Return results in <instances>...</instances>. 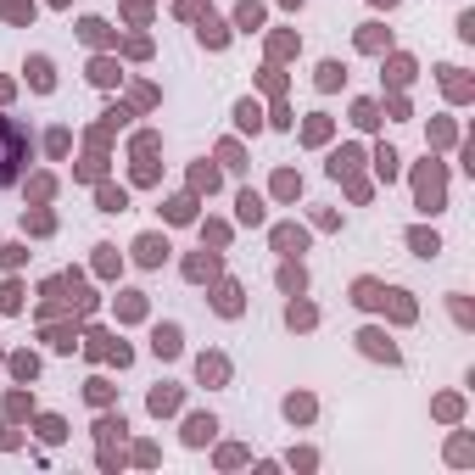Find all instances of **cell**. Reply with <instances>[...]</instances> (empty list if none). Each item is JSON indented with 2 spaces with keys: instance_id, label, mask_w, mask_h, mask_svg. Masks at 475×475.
Masks as SVG:
<instances>
[{
  "instance_id": "2e32d148",
  "label": "cell",
  "mask_w": 475,
  "mask_h": 475,
  "mask_svg": "<svg viewBox=\"0 0 475 475\" xmlns=\"http://www.w3.org/2000/svg\"><path fill=\"white\" fill-rule=\"evenodd\" d=\"M274 246H280V252H302V230L280 224V230H274Z\"/></svg>"
},
{
  "instance_id": "484cf974",
  "label": "cell",
  "mask_w": 475,
  "mask_h": 475,
  "mask_svg": "<svg viewBox=\"0 0 475 475\" xmlns=\"http://www.w3.org/2000/svg\"><path fill=\"white\" fill-rule=\"evenodd\" d=\"M101 207H107V212H123V207H129V196H123V190H112V185H107V190H101Z\"/></svg>"
},
{
  "instance_id": "5bb4252c",
  "label": "cell",
  "mask_w": 475,
  "mask_h": 475,
  "mask_svg": "<svg viewBox=\"0 0 475 475\" xmlns=\"http://www.w3.org/2000/svg\"><path fill=\"white\" fill-rule=\"evenodd\" d=\"M353 168H358V151H353V146L330 157V174H335V179H341V174H353Z\"/></svg>"
},
{
  "instance_id": "603a6c76",
  "label": "cell",
  "mask_w": 475,
  "mask_h": 475,
  "mask_svg": "<svg viewBox=\"0 0 475 475\" xmlns=\"http://www.w3.org/2000/svg\"><path fill=\"white\" fill-rule=\"evenodd\" d=\"M168 219H174V224H185V219H196V201H190V196H179L174 207H168Z\"/></svg>"
},
{
  "instance_id": "ba28073f",
  "label": "cell",
  "mask_w": 475,
  "mask_h": 475,
  "mask_svg": "<svg viewBox=\"0 0 475 475\" xmlns=\"http://www.w3.org/2000/svg\"><path fill=\"white\" fill-rule=\"evenodd\" d=\"M235 207H241V224H263V196H252V190H246Z\"/></svg>"
},
{
  "instance_id": "6da1fadb",
  "label": "cell",
  "mask_w": 475,
  "mask_h": 475,
  "mask_svg": "<svg viewBox=\"0 0 475 475\" xmlns=\"http://www.w3.org/2000/svg\"><path fill=\"white\" fill-rule=\"evenodd\" d=\"M23 162H28V135L12 118H0V185H17Z\"/></svg>"
},
{
  "instance_id": "cb8c5ba5",
  "label": "cell",
  "mask_w": 475,
  "mask_h": 475,
  "mask_svg": "<svg viewBox=\"0 0 475 475\" xmlns=\"http://www.w3.org/2000/svg\"><path fill=\"white\" fill-rule=\"evenodd\" d=\"M235 23H241V28H257V23H263V6H252V0H246V6L235 12Z\"/></svg>"
},
{
  "instance_id": "30bf717a",
  "label": "cell",
  "mask_w": 475,
  "mask_h": 475,
  "mask_svg": "<svg viewBox=\"0 0 475 475\" xmlns=\"http://www.w3.org/2000/svg\"><path fill=\"white\" fill-rule=\"evenodd\" d=\"M212 302H219V313H241V285H230V280H224Z\"/></svg>"
},
{
  "instance_id": "4316f807",
  "label": "cell",
  "mask_w": 475,
  "mask_h": 475,
  "mask_svg": "<svg viewBox=\"0 0 475 475\" xmlns=\"http://www.w3.org/2000/svg\"><path fill=\"white\" fill-rule=\"evenodd\" d=\"M84 39H90V45H107V23L90 17V23H84Z\"/></svg>"
},
{
  "instance_id": "ffe728a7",
  "label": "cell",
  "mask_w": 475,
  "mask_h": 475,
  "mask_svg": "<svg viewBox=\"0 0 475 475\" xmlns=\"http://www.w3.org/2000/svg\"><path fill=\"white\" fill-rule=\"evenodd\" d=\"M285 319H291V324H302V330H308V324H313L319 313L308 308V302H291V308H285Z\"/></svg>"
},
{
  "instance_id": "52a82bcc",
  "label": "cell",
  "mask_w": 475,
  "mask_h": 475,
  "mask_svg": "<svg viewBox=\"0 0 475 475\" xmlns=\"http://www.w3.org/2000/svg\"><path fill=\"white\" fill-rule=\"evenodd\" d=\"M353 302H358V308H375V302H386V291H380L375 280H358V285H353Z\"/></svg>"
},
{
  "instance_id": "7402d4cb",
  "label": "cell",
  "mask_w": 475,
  "mask_h": 475,
  "mask_svg": "<svg viewBox=\"0 0 475 475\" xmlns=\"http://www.w3.org/2000/svg\"><path fill=\"white\" fill-rule=\"evenodd\" d=\"M375 168H380V179H392V174H397V151L380 146V151H375Z\"/></svg>"
},
{
  "instance_id": "d6986e66",
  "label": "cell",
  "mask_w": 475,
  "mask_h": 475,
  "mask_svg": "<svg viewBox=\"0 0 475 475\" xmlns=\"http://www.w3.org/2000/svg\"><path fill=\"white\" fill-rule=\"evenodd\" d=\"M201 39H207V45H212V51H219V45H224V39H230V34H224V23H212V17H201Z\"/></svg>"
},
{
  "instance_id": "5b68a950",
  "label": "cell",
  "mask_w": 475,
  "mask_h": 475,
  "mask_svg": "<svg viewBox=\"0 0 475 475\" xmlns=\"http://www.w3.org/2000/svg\"><path fill=\"white\" fill-rule=\"evenodd\" d=\"M212 430H219V425H212V414H196V419L185 425V442H190V448H201V442H212Z\"/></svg>"
},
{
  "instance_id": "8992f818",
  "label": "cell",
  "mask_w": 475,
  "mask_h": 475,
  "mask_svg": "<svg viewBox=\"0 0 475 475\" xmlns=\"http://www.w3.org/2000/svg\"><path fill=\"white\" fill-rule=\"evenodd\" d=\"M151 347H157V358H174V353H179V324H162V330L151 335Z\"/></svg>"
},
{
  "instance_id": "277c9868",
  "label": "cell",
  "mask_w": 475,
  "mask_h": 475,
  "mask_svg": "<svg viewBox=\"0 0 475 475\" xmlns=\"http://www.w3.org/2000/svg\"><path fill=\"white\" fill-rule=\"evenodd\" d=\"M358 341H364V353H369V358H386V364H397V347H392V341H386L380 330H364Z\"/></svg>"
},
{
  "instance_id": "e575fe53",
  "label": "cell",
  "mask_w": 475,
  "mask_h": 475,
  "mask_svg": "<svg viewBox=\"0 0 475 475\" xmlns=\"http://www.w3.org/2000/svg\"><path fill=\"white\" fill-rule=\"evenodd\" d=\"M380 6H397V0H380Z\"/></svg>"
},
{
  "instance_id": "ac0fdd59",
  "label": "cell",
  "mask_w": 475,
  "mask_h": 475,
  "mask_svg": "<svg viewBox=\"0 0 475 475\" xmlns=\"http://www.w3.org/2000/svg\"><path fill=\"white\" fill-rule=\"evenodd\" d=\"M196 375H201V380H224V375H230V364H224V358H201V364H196Z\"/></svg>"
},
{
  "instance_id": "8fae6325",
  "label": "cell",
  "mask_w": 475,
  "mask_h": 475,
  "mask_svg": "<svg viewBox=\"0 0 475 475\" xmlns=\"http://www.w3.org/2000/svg\"><path fill=\"white\" fill-rule=\"evenodd\" d=\"M28 78H34V90H51V84H56V78H51V62H45V56H34V62H28Z\"/></svg>"
},
{
  "instance_id": "9a60e30c",
  "label": "cell",
  "mask_w": 475,
  "mask_h": 475,
  "mask_svg": "<svg viewBox=\"0 0 475 475\" xmlns=\"http://www.w3.org/2000/svg\"><path fill=\"white\" fill-rule=\"evenodd\" d=\"M185 274H190V280H207V274H219V257H190V263H185Z\"/></svg>"
},
{
  "instance_id": "4fadbf2b",
  "label": "cell",
  "mask_w": 475,
  "mask_h": 475,
  "mask_svg": "<svg viewBox=\"0 0 475 475\" xmlns=\"http://www.w3.org/2000/svg\"><path fill=\"white\" fill-rule=\"evenodd\" d=\"M280 285H285L291 296H296L302 285H308V274H302V263H285V269H280Z\"/></svg>"
},
{
  "instance_id": "d6a6232c",
  "label": "cell",
  "mask_w": 475,
  "mask_h": 475,
  "mask_svg": "<svg viewBox=\"0 0 475 475\" xmlns=\"http://www.w3.org/2000/svg\"><path fill=\"white\" fill-rule=\"evenodd\" d=\"M28 230H34V235H51L56 224H51V212H34V219H28Z\"/></svg>"
},
{
  "instance_id": "836d02e7",
  "label": "cell",
  "mask_w": 475,
  "mask_h": 475,
  "mask_svg": "<svg viewBox=\"0 0 475 475\" xmlns=\"http://www.w3.org/2000/svg\"><path fill=\"white\" fill-rule=\"evenodd\" d=\"M90 78H96V84H112V78H118V67H112V62H96V73H90Z\"/></svg>"
},
{
  "instance_id": "44dd1931",
  "label": "cell",
  "mask_w": 475,
  "mask_h": 475,
  "mask_svg": "<svg viewBox=\"0 0 475 475\" xmlns=\"http://www.w3.org/2000/svg\"><path fill=\"white\" fill-rule=\"evenodd\" d=\"M23 308V291L17 285H0V313H17Z\"/></svg>"
},
{
  "instance_id": "1f68e13d",
  "label": "cell",
  "mask_w": 475,
  "mask_h": 475,
  "mask_svg": "<svg viewBox=\"0 0 475 475\" xmlns=\"http://www.w3.org/2000/svg\"><path fill=\"white\" fill-rule=\"evenodd\" d=\"M274 196H285V201H291V196H296V174H280V179H274Z\"/></svg>"
},
{
  "instance_id": "d590c367",
  "label": "cell",
  "mask_w": 475,
  "mask_h": 475,
  "mask_svg": "<svg viewBox=\"0 0 475 475\" xmlns=\"http://www.w3.org/2000/svg\"><path fill=\"white\" fill-rule=\"evenodd\" d=\"M56 6H67V0H56Z\"/></svg>"
},
{
  "instance_id": "e0dca14e",
  "label": "cell",
  "mask_w": 475,
  "mask_h": 475,
  "mask_svg": "<svg viewBox=\"0 0 475 475\" xmlns=\"http://www.w3.org/2000/svg\"><path fill=\"white\" fill-rule=\"evenodd\" d=\"M235 118H241V129H252V135H257V129H263V112H257L252 101H241V107H235Z\"/></svg>"
},
{
  "instance_id": "4dcf8cb0",
  "label": "cell",
  "mask_w": 475,
  "mask_h": 475,
  "mask_svg": "<svg viewBox=\"0 0 475 475\" xmlns=\"http://www.w3.org/2000/svg\"><path fill=\"white\" fill-rule=\"evenodd\" d=\"M140 313H146V302H140L135 291H129V296H123V319H140Z\"/></svg>"
},
{
  "instance_id": "3957f363",
  "label": "cell",
  "mask_w": 475,
  "mask_h": 475,
  "mask_svg": "<svg viewBox=\"0 0 475 475\" xmlns=\"http://www.w3.org/2000/svg\"><path fill=\"white\" fill-rule=\"evenodd\" d=\"M135 257H140L146 269H157L162 257H168V241H162V235H140V241H135Z\"/></svg>"
},
{
  "instance_id": "83f0119b",
  "label": "cell",
  "mask_w": 475,
  "mask_h": 475,
  "mask_svg": "<svg viewBox=\"0 0 475 475\" xmlns=\"http://www.w3.org/2000/svg\"><path fill=\"white\" fill-rule=\"evenodd\" d=\"M335 84H341V67L324 62V67H319V90H335Z\"/></svg>"
},
{
  "instance_id": "7a4b0ae2",
  "label": "cell",
  "mask_w": 475,
  "mask_h": 475,
  "mask_svg": "<svg viewBox=\"0 0 475 475\" xmlns=\"http://www.w3.org/2000/svg\"><path fill=\"white\" fill-rule=\"evenodd\" d=\"M419 207L425 212L442 207V168H425V174H419Z\"/></svg>"
},
{
  "instance_id": "7c38bea8",
  "label": "cell",
  "mask_w": 475,
  "mask_h": 475,
  "mask_svg": "<svg viewBox=\"0 0 475 475\" xmlns=\"http://www.w3.org/2000/svg\"><path fill=\"white\" fill-rule=\"evenodd\" d=\"M408 241H414V252H419V257H437V252H442V241L430 235V230H414Z\"/></svg>"
},
{
  "instance_id": "f546056e",
  "label": "cell",
  "mask_w": 475,
  "mask_h": 475,
  "mask_svg": "<svg viewBox=\"0 0 475 475\" xmlns=\"http://www.w3.org/2000/svg\"><path fill=\"white\" fill-rule=\"evenodd\" d=\"M190 185H196V190H212V185H219V174H212V168H196Z\"/></svg>"
},
{
  "instance_id": "f1b7e54d",
  "label": "cell",
  "mask_w": 475,
  "mask_h": 475,
  "mask_svg": "<svg viewBox=\"0 0 475 475\" xmlns=\"http://www.w3.org/2000/svg\"><path fill=\"white\" fill-rule=\"evenodd\" d=\"M353 118H358L364 129H375V123H380V112H375V101H358V112H353Z\"/></svg>"
},
{
  "instance_id": "9c48e42d",
  "label": "cell",
  "mask_w": 475,
  "mask_h": 475,
  "mask_svg": "<svg viewBox=\"0 0 475 475\" xmlns=\"http://www.w3.org/2000/svg\"><path fill=\"white\" fill-rule=\"evenodd\" d=\"M179 408V392H174V386H157V392H151V414H174Z\"/></svg>"
},
{
  "instance_id": "d4e9b609",
  "label": "cell",
  "mask_w": 475,
  "mask_h": 475,
  "mask_svg": "<svg viewBox=\"0 0 475 475\" xmlns=\"http://www.w3.org/2000/svg\"><path fill=\"white\" fill-rule=\"evenodd\" d=\"M285 414H291V419H313V397H291Z\"/></svg>"
}]
</instances>
